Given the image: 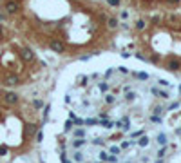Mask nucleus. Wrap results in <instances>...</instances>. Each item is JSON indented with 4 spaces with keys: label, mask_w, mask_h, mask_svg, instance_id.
<instances>
[{
    "label": "nucleus",
    "mask_w": 181,
    "mask_h": 163,
    "mask_svg": "<svg viewBox=\"0 0 181 163\" xmlns=\"http://www.w3.org/2000/svg\"><path fill=\"white\" fill-rule=\"evenodd\" d=\"M0 15L33 47L67 60L111 51L120 20L100 0H0Z\"/></svg>",
    "instance_id": "f257e3e1"
},
{
    "label": "nucleus",
    "mask_w": 181,
    "mask_h": 163,
    "mask_svg": "<svg viewBox=\"0 0 181 163\" xmlns=\"http://www.w3.org/2000/svg\"><path fill=\"white\" fill-rule=\"evenodd\" d=\"M134 56L181 76V11L138 15L131 26Z\"/></svg>",
    "instance_id": "f03ea898"
},
{
    "label": "nucleus",
    "mask_w": 181,
    "mask_h": 163,
    "mask_svg": "<svg viewBox=\"0 0 181 163\" xmlns=\"http://www.w3.org/2000/svg\"><path fill=\"white\" fill-rule=\"evenodd\" d=\"M45 67L35 47L0 15V83L7 76H35Z\"/></svg>",
    "instance_id": "7ed1b4c3"
},
{
    "label": "nucleus",
    "mask_w": 181,
    "mask_h": 163,
    "mask_svg": "<svg viewBox=\"0 0 181 163\" xmlns=\"http://www.w3.org/2000/svg\"><path fill=\"white\" fill-rule=\"evenodd\" d=\"M109 6H125L136 11L138 15H148L158 11H177L181 9V0H107Z\"/></svg>",
    "instance_id": "20e7f679"
},
{
    "label": "nucleus",
    "mask_w": 181,
    "mask_h": 163,
    "mask_svg": "<svg viewBox=\"0 0 181 163\" xmlns=\"http://www.w3.org/2000/svg\"><path fill=\"white\" fill-rule=\"evenodd\" d=\"M2 100H4L7 105H16L20 98H18V94H16V93H13V91H6V93L2 94Z\"/></svg>",
    "instance_id": "39448f33"
},
{
    "label": "nucleus",
    "mask_w": 181,
    "mask_h": 163,
    "mask_svg": "<svg viewBox=\"0 0 181 163\" xmlns=\"http://www.w3.org/2000/svg\"><path fill=\"white\" fill-rule=\"evenodd\" d=\"M36 130H38V125H35V123H27L26 125V134L27 136H33Z\"/></svg>",
    "instance_id": "423d86ee"
},
{
    "label": "nucleus",
    "mask_w": 181,
    "mask_h": 163,
    "mask_svg": "<svg viewBox=\"0 0 181 163\" xmlns=\"http://www.w3.org/2000/svg\"><path fill=\"white\" fill-rule=\"evenodd\" d=\"M158 143L167 145V136H165V134H159V136H158Z\"/></svg>",
    "instance_id": "0eeeda50"
},
{
    "label": "nucleus",
    "mask_w": 181,
    "mask_h": 163,
    "mask_svg": "<svg viewBox=\"0 0 181 163\" xmlns=\"http://www.w3.org/2000/svg\"><path fill=\"white\" fill-rule=\"evenodd\" d=\"M74 136H76V138H83L85 136V130L83 129H76V130H74Z\"/></svg>",
    "instance_id": "6e6552de"
},
{
    "label": "nucleus",
    "mask_w": 181,
    "mask_h": 163,
    "mask_svg": "<svg viewBox=\"0 0 181 163\" xmlns=\"http://www.w3.org/2000/svg\"><path fill=\"white\" fill-rule=\"evenodd\" d=\"M138 143H140V147H147V145H148V138H147V136H143L140 141H138Z\"/></svg>",
    "instance_id": "1a4fd4ad"
},
{
    "label": "nucleus",
    "mask_w": 181,
    "mask_h": 163,
    "mask_svg": "<svg viewBox=\"0 0 181 163\" xmlns=\"http://www.w3.org/2000/svg\"><path fill=\"white\" fill-rule=\"evenodd\" d=\"M33 105H35V109H42V107H44V102H42V100H35Z\"/></svg>",
    "instance_id": "9d476101"
},
{
    "label": "nucleus",
    "mask_w": 181,
    "mask_h": 163,
    "mask_svg": "<svg viewBox=\"0 0 181 163\" xmlns=\"http://www.w3.org/2000/svg\"><path fill=\"white\" fill-rule=\"evenodd\" d=\"M100 159L102 161H109V154L107 152H100Z\"/></svg>",
    "instance_id": "9b49d317"
},
{
    "label": "nucleus",
    "mask_w": 181,
    "mask_h": 163,
    "mask_svg": "<svg viewBox=\"0 0 181 163\" xmlns=\"http://www.w3.org/2000/svg\"><path fill=\"white\" fill-rule=\"evenodd\" d=\"M102 125H103L105 129H111V127H114V122H107V120H105V122H103Z\"/></svg>",
    "instance_id": "f8f14e48"
},
{
    "label": "nucleus",
    "mask_w": 181,
    "mask_h": 163,
    "mask_svg": "<svg viewBox=\"0 0 181 163\" xmlns=\"http://www.w3.org/2000/svg\"><path fill=\"white\" fill-rule=\"evenodd\" d=\"M83 143H85V140H76V141H74V147L78 149V147H82Z\"/></svg>",
    "instance_id": "ddd939ff"
},
{
    "label": "nucleus",
    "mask_w": 181,
    "mask_h": 163,
    "mask_svg": "<svg viewBox=\"0 0 181 163\" xmlns=\"http://www.w3.org/2000/svg\"><path fill=\"white\" fill-rule=\"evenodd\" d=\"M6 154H7V147L2 145V147H0V156H6Z\"/></svg>",
    "instance_id": "4468645a"
},
{
    "label": "nucleus",
    "mask_w": 181,
    "mask_h": 163,
    "mask_svg": "<svg viewBox=\"0 0 181 163\" xmlns=\"http://www.w3.org/2000/svg\"><path fill=\"white\" fill-rule=\"evenodd\" d=\"M150 120H152L154 123H159V122H161V118H159V116H154V114L150 116Z\"/></svg>",
    "instance_id": "2eb2a0df"
},
{
    "label": "nucleus",
    "mask_w": 181,
    "mask_h": 163,
    "mask_svg": "<svg viewBox=\"0 0 181 163\" xmlns=\"http://www.w3.org/2000/svg\"><path fill=\"white\" fill-rule=\"evenodd\" d=\"M74 159H76V161H82V159H83V156H82V152H76V154H74Z\"/></svg>",
    "instance_id": "dca6fc26"
},
{
    "label": "nucleus",
    "mask_w": 181,
    "mask_h": 163,
    "mask_svg": "<svg viewBox=\"0 0 181 163\" xmlns=\"http://www.w3.org/2000/svg\"><path fill=\"white\" fill-rule=\"evenodd\" d=\"M72 125H74L72 122H65V130H71V129H72Z\"/></svg>",
    "instance_id": "f3484780"
},
{
    "label": "nucleus",
    "mask_w": 181,
    "mask_h": 163,
    "mask_svg": "<svg viewBox=\"0 0 181 163\" xmlns=\"http://www.w3.org/2000/svg\"><path fill=\"white\" fill-rule=\"evenodd\" d=\"M85 123H87V125H98V122H96V120H87Z\"/></svg>",
    "instance_id": "a211bd4d"
},
{
    "label": "nucleus",
    "mask_w": 181,
    "mask_h": 163,
    "mask_svg": "<svg viewBox=\"0 0 181 163\" xmlns=\"http://www.w3.org/2000/svg\"><path fill=\"white\" fill-rule=\"evenodd\" d=\"M165 152H167V149H165V147H163V149H161V150H159V152H158V156H159V158H163V156H165Z\"/></svg>",
    "instance_id": "6ab92c4d"
},
{
    "label": "nucleus",
    "mask_w": 181,
    "mask_h": 163,
    "mask_svg": "<svg viewBox=\"0 0 181 163\" xmlns=\"http://www.w3.org/2000/svg\"><path fill=\"white\" fill-rule=\"evenodd\" d=\"M111 152H112V154L116 156V154H118V152H120V149H118V147H111Z\"/></svg>",
    "instance_id": "aec40b11"
},
{
    "label": "nucleus",
    "mask_w": 181,
    "mask_h": 163,
    "mask_svg": "<svg viewBox=\"0 0 181 163\" xmlns=\"http://www.w3.org/2000/svg\"><path fill=\"white\" fill-rule=\"evenodd\" d=\"M92 143H94V145H103V140H100V138H98V140H94Z\"/></svg>",
    "instance_id": "412c9836"
},
{
    "label": "nucleus",
    "mask_w": 181,
    "mask_h": 163,
    "mask_svg": "<svg viewBox=\"0 0 181 163\" xmlns=\"http://www.w3.org/2000/svg\"><path fill=\"white\" fill-rule=\"evenodd\" d=\"M121 147H123V149H129V147H131V141H123Z\"/></svg>",
    "instance_id": "4be33fe9"
},
{
    "label": "nucleus",
    "mask_w": 181,
    "mask_h": 163,
    "mask_svg": "<svg viewBox=\"0 0 181 163\" xmlns=\"http://www.w3.org/2000/svg\"><path fill=\"white\" fill-rule=\"evenodd\" d=\"M134 96H136V94H132V93H129V94H127V100H134Z\"/></svg>",
    "instance_id": "5701e85b"
},
{
    "label": "nucleus",
    "mask_w": 181,
    "mask_h": 163,
    "mask_svg": "<svg viewBox=\"0 0 181 163\" xmlns=\"http://www.w3.org/2000/svg\"><path fill=\"white\" fill-rule=\"evenodd\" d=\"M163 111H161V107H156V111H154V114H161Z\"/></svg>",
    "instance_id": "b1692460"
},
{
    "label": "nucleus",
    "mask_w": 181,
    "mask_h": 163,
    "mask_svg": "<svg viewBox=\"0 0 181 163\" xmlns=\"http://www.w3.org/2000/svg\"><path fill=\"white\" fill-rule=\"evenodd\" d=\"M42 138H44V134H42V132H38V134H36V140H38V141H42Z\"/></svg>",
    "instance_id": "393cba45"
}]
</instances>
